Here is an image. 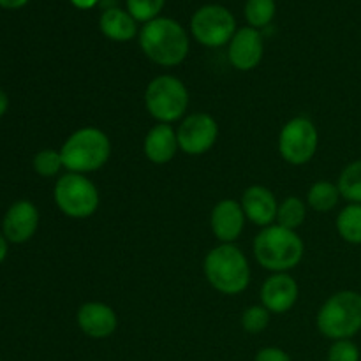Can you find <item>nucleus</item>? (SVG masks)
Returning <instances> with one entry per match:
<instances>
[{
    "instance_id": "19",
    "label": "nucleus",
    "mask_w": 361,
    "mask_h": 361,
    "mask_svg": "<svg viewBox=\"0 0 361 361\" xmlns=\"http://www.w3.org/2000/svg\"><path fill=\"white\" fill-rule=\"evenodd\" d=\"M337 231L344 242L361 245V204H348L337 217Z\"/></svg>"
},
{
    "instance_id": "32",
    "label": "nucleus",
    "mask_w": 361,
    "mask_h": 361,
    "mask_svg": "<svg viewBox=\"0 0 361 361\" xmlns=\"http://www.w3.org/2000/svg\"><path fill=\"white\" fill-rule=\"evenodd\" d=\"M7 109H9V97H7L6 92L0 88V118H2L4 115L7 113Z\"/></svg>"
},
{
    "instance_id": "27",
    "label": "nucleus",
    "mask_w": 361,
    "mask_h": 361,
    "mask_svg": "<svg viewBox=\"0 0 361 361\" xmlns=\"http://www.w3.org/2000/svg\"><path fill=\"white\" fill-rule=\"evenodd\" d=\"M328 361H360V349L351 338L335 341L328 351Z\"/></svg>"
},
{
    "instance_id": "6",
    "label": "nucleus",
    "mask_w": 361,
    "mask_h": 361,
    "mask_svg": "<svg viewBox=\"0 0 361 361\" xmlns=\"http://www.w3.org/2000/svg\"><path fill=\"white\" fill-rule=\"evenodd\" d=\"M145 104L148 113L159 123H171L182 118L189 106L187 87L171 74L154 78L145 90Z\"/></svg>"
},
{
    "instance_id": "25",
    "label": "nucleus",
    "mask_w": 361,
    "mask_h": 361,
    "mask_svg": "<svg viewBox=\"0 0 361 361\" xmlns=\"http://www.w3.org/2000/svg\"><path fill=\"white\" fill-rule=\"evenodd\" d=\"M166 0H127V11L137 23H148L161 14Z\"/></svg>"
},
{
    "instance_id": "20",
    "label": "nucleus",
    "mask_w": 361,
    "mask_h": 361,
    "mask_svg": "<svg viewBox=\"0 0 361 361\" xmlns=\"http://www.w3.org/2000/svg\"><path fill=\"white\" fill-rule=\"evenodd\" d=\"M307 200H309L312 210L326 214L337 207L338 200H341V190L335 183L328 182V180H319L309 189Z\"/></svg>"
},
{
    "instance_id": "9",
    "label": "nucleus",
    "mask_w": 361,
    "mask_h": 361,
    "mask_svg": "<svg viewBox=\"0 0 361 361\" xmlns=\"http://www.w3.org/2000/svg\"><path fill=\"white\" fill-rule=\"evenodd\" d=\"M319 134L312 120L295 116L282 127L279 134V152L293 166H303L316 155Z\"/></svg>"
},
{
    "instance_id": "15",
    "label": "nucleus",
    "mask_w": 361,
    "mask_h": 361,
    "mask_svg": "<svg viewBox=\"0 0 361 361\" xmlns=\"http://www.w3.org/2000/svg\"><path fill=\"white\" fill-rule=\"evenodd\" d=\"M78 326L90 338H108L118 326L115 310L101 302L85 303L78 310Z\"/></svg>"
},
{
    "instance_id": "10",
    "label": "nucleus",
    "mask_w": 361,
    "mask_h": 361,
    "mask_svg": "<svg viewBox=\"0 0 361 361\" xmlns=\"http://www.w3.org/2000/svg\"><path fill=\"white\" fill-rule=\"evenodd\" d=\"M178 147L187 155H203L219 137V126L208 113H192L185 116L176 130Z\"/></svg>"
},
{
    "instance_id": "12",
    "label": "nucleus",
    "mask_w": 361,
    "mask_h": 361,
    "mask_svg": "<svg viewBox=\"0 0 361 361\" xmlns=\"http://www.w3.org/2000/svg\"><path fill=\"white\" fill-rule=\"evenodd\" d=\"M39 228V210L32 201L20 200L7 208L2 221V233L9 243H25Z\"/></svg>"
},
{
    "instance_id": "22",
    "label": "nucleus",
    "mask_w": 361,
    "mask_h": 361,
    "mask_svg": "<svg viewBox=\"0 0 361 361\" xmlns=\"http://www.w3.org/2000/svg\"><path fill=\"white\" fill-rule=\"evenodd\" d=\"M307 217V207L300 197L296 196H289L279 204V212H277V222L279 226L288 229H298L300 226L305 222Z\"/></svg>"
},
{
    "instance_id": "28",
    "label": "nucleus",
    "mask_w": 361,
    "mask_h": 361,
    "mask_svg": "<svg viewBox=\"0 0 361 361\" xmlns=\"http://www.w3.org/2000/svg\"><path fill=\"white\" fill-rule=\"evenodd\" d=\"M254 361H293L291 356L281 348H263L257 351Z\"/></svg>"
},
{
    "instance_id": "16",
    "label": "nucleus",
    "mask_w": 361,
    "mask_h": 361,
    "mask_svg": "<svg viewBox=\"0 0 361 361\" xmlns=\"http://www.w3.org/2000/svg\"><path fill=\"white\" fill-rule=\"evenodd\" d=\"M243 214L254 224L261 228H268L271 222L277 221L279 203L275 200L274 192L263 185H252L243 192L242 197Z\"/></svg>"
},
{
    "instance_id": "4",
    "label": "nucleus",
    "mask_w": 361,
    "mask_h": 361,
    "mask_svg": "<svg viewBox=\"0 0 361 361\" xmlns=\"http://www.w3.org/2000/svg\"><path fill=\"white\" fill-rule=\"evenodd\" d=\"M303 242L296 231L282 226H268L254 240L257 263L275 274H286L298 267L303 257Z\"/></svg>"
},
{
    "instance_id": "5",
    "label": "nucleus",
    "mask_w": 361,
    "mask_h": 361,
    "mask_svg": "<svg viewBox=\"0 0 361 361\" xmlns=\"http://www.w3.org/2000/svg\"><path fill=\"white\" fill-rule=\"evenodd\" d=\"M317 330L330 341H348L361 330V295L338 291L317 312Z\"/></svg>"
},
{
    "instance_id": "31",
    "label": "nucleus",
    "mask_w": 361,
    "mask_h": 361,
    "mask_svg": "<svg viewBox=\"0 0 361 361\" xmlns=\"http://www.w3.org/2000/svg\"><path fill=\"white\" fill-rule=\"evenodd\" d=\"M7 252H9V242H7V238L4 236V233L0 231V264L6 261Z\"/></svg>"
},
{
    "instance_id": "7",
    "label": "nucleus",
    "mask_w": 361,
    "mask_h": 361,
    "mask_svg": "<svg viewBox=\"0 0 361 361\" xmlns=\"http://www.w3.org/2000/svg\"><path fill=\"white\" fill-rule=\"evenodd\" d=\"M53 197L63 215L71 219H87L97 212L99 190L92 180L80 173H67L55 183Z\"/></svg>"
},
{
    "instance_id": "26",
    "label": "nucleus",
    "mask_w": 361,
    "mask_h": 361,
    "mask_svg": "<svg viewBox=\"0 0 361 361\" xmlns=\"http://www.w3.org/2000/svg\"><path fill=\"white\" fill-rule=\"evenodd\" d=\"M268 323H270V312L263 305L249 307L242 316V326L247 334H261Z\"/></svg>"
},
{
    "instance_id": "21",
    "label": "nucleus",
    "mask_w": 361,
    "mask_h": 361,
    "mask_svg": "<svg viewBox=\"0 0 361 361\" xmlns=\"http://www.w3.org/2000/svg\"><path fill=\"white\" fill-rule=\"evenodd\" d=\"M341 196L349 203L361 204V161H355L342 169L337 182Z\"/></svg>"
},
{
    "instance_id": "18",
    "label": "nucleus",
    "mask_w": 361,
    "mask_h": 361,
    "mask_svg": "<svg viewBox=\"0 0 361 361\" xmlns=\"http://www.w3.org/2000/svg\"><path fill=\"white\" fill-rule=\"evenodd\" d=\"M99 28L104 37L115 42L133 41L136 35H140L137 21L130 16L129 11L115 6L102 11L101 18H99Z\"/></svg>"
},
{
    "instance_id": "30",
    "label": "nucleus",
    "mask_w": 361,
    "mask_h": 361,
    "mask_svg": "<svg viewBox=\"0 0 361 361\" xmlns=\"http://www.w3.org/2000/svg\"><path fill=\"white\" fill-rule=\"evenodd\" d=\"M76 9L81 11H88V9H94L95 6L99 4V0H69Z\"/></svg>"
},
{
    "instance_id": "23",
    "label": "nucleus",
    "mask_w": 361,
    "mask_h": 361,
    "mask_svg": "<svg viewBox=\"0 0 361 361\" xmlns=\"http://www.w3.org/2000/svg\"><path fill=\"white\" fill-rule=\"evenodd\" d=\"M277 13L275 0H247L245 2V20L249 27L259 28L268 27Z\"/></svg>"
},
{
    "instance_id": "24",
    "label": "nucleus",
    "mask_w": 361,
    "mask_h": 361,
    "mask_svg": "<svg viewBox=\"0 0 361 361\" xmlns=\"http://www.w3.org/2000/svg\"><path fill=\"white\" fill-rule=\"evenodd\" d=\"M62 168H63V162H62V155H60V150L44 148V150L37 152V155L34 157V171L37 173L39 176L49 178V176L59 175V171Z\"/></svg>"
},
{
    "instance_id": "13",
    "label": "nucleus",
    "mask_w": 361,
    "mask_h": 361,
    "mask_svg": "<svg viewBox=\"0 0 361 361\" xmlns=\"http://www.w3.org/2000/svg\"><path fill=\"white\" fill-rule=\"evenodd\" d=\"M261 305L270 314H286L298 300V284L288 274H275L261 286Z\"/></svg>"
},
{
    "instance_id": "1",
    "label": "nucleus",
    "mask_w": 361,
    "mask_h": 361,
    "mask_svg": "<svg viewBox=\"0 0 361 361\" xmlns=\"http://www.w3.org/2000/svg\"><path fill=\"white\" fill-rule=\"evenodd\" d=\"M140 48L148 60L162 67L178 66L189 55V35L173 18L159 16L140 30Z\"/></svg>"
},
{
    "instance_id": "2",
    "label": "nucleus",
    "mask_w": 361,
    "mask_h": 361,
    "mask_svg": "<svg viewBox=\"0 0 361 361\" xmlns=\"http://www.w3.org/2000/svg\"><path fill=\"white\" fill-rule=\"evenodd\" d=\"M203 270L208 284L222 295H238L250 282L249 261L233 243H221L210 250L204 257Z\"/></svg>"
},
{
    "instance_id": "3",
    "label": "nucleus",
    "mask_w": 361,
    "mask_h": 361,
    "mask_svg": "<svg viewBox=\"0 0 361 361\" xmlns=\"http://www.w3.org/2000/svg\"><path fill=\"white\" fill-rule=\"evenodd\" d=\"M63 168L69 173L97 171L111 157V141L97 127H83L71 134L60 148Z\"/></svg>"
},
{
    "instance_id": "17",
    "label": "nucleus",
    "mask_w": 361,
    "mask_h": 361,
    "mask_svg": "<svg viewBox=\"0 0 361 361\" xmlns=\"http://www.w3.org/2000/svg\"><path fill=\"white\" fill-rule=\"evenodd\" d=\"M178 137L176 130L169 123H157L148 130L145 137V155L154 164H166L171 161L178 152Z\"/></svg>"
},
{
    "instance_id": "14",
    "label": "nucleus",
    "mask_w": 361,
    "mask_h": 361,
    "mask_svg": "<svg viewBox=\"0 0 361 361\" xmlns=\"http://www.w3.org/2000/svg\"><path fill=\"white\" fill-rule=\"evenodd\" d=\"M243 226H245V214L238 201L222 200L212 210L210 228L219 242L233 243L242 235Z\"/></svg>"
},
{
    "instance_id": "29",
    "label": "nucleus",
    "mask_w": 361,
    "mask_h": 361,
    "mask_svg": "<svg viewBox=\"0 0 361 361\" xmlns=\"http://www.w3.org/2000/svg\"><path fill=\"white\" fill-rule=\"evenodd\" d=\"M30 0H0V7L2 9H9V11H16L25 7Z\"/></svg>"
},
{
    "instance_id": "8",
    "label": "nucleus",
    "mask_w": 361,
    "mask_h": 361,
    "mask_svg": "<svg viewBox=\"0 0 361 361\" xmlns=\"http://www.w3.org/2000/svg\"><path fill=\"white\" fill-rule=\"evenodd\" d=\"M190 34L207 48L229 44L236 34V20L229 9L219 4L200 7L190 18Z\"/></svg>"
},
{
    "instance_id": "11",
    "label": "nucleus",
    "mask_w": 361,
    "mask_h": 361,
    "mask_svg": "<svg viewBox=\"0 0 361 361\" xmlns=\"http://www.w3.org/2000/svg\"><path fill=\"white\" fill-rule=\"evenodd\" d=\"M264 55V41L259 30L252 27H243L236 30L229 41L228 59L235 69L252 71L261 63Z\"/></svg>"
}]
</instances>
